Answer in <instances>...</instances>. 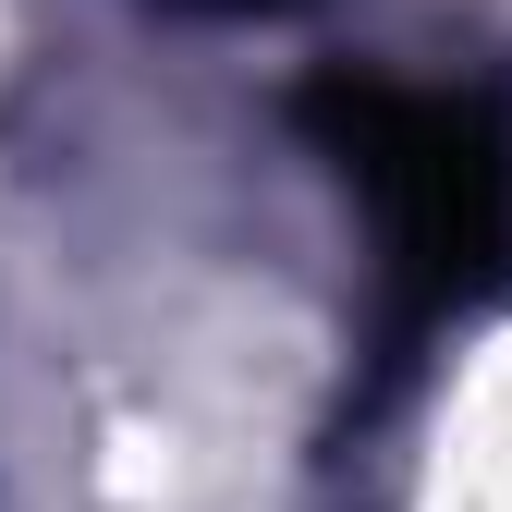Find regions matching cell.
<instances>
[{"instance_id": "obj_1", "label": "cell", "mask_w": 512, "mask_h": 512, "mask_svg": "<svg viewBox=\"0 0 512 512\" xmlns=\"http://www.w3.org/2000/svg\"><path fill=\"white\" fill-rule=\"evenodd\" d=\"M293 122L366 196L403 317H452L512 269V98L500 86H415L378 61H330L293 98Z\"/></svg>"}, {"instance_id": "obj_2", "label": "cell", "mask_w": 512, "mask_h": 512, "mask_svg": "<svg viewBox=\"0 0 512 512\" xmlns=\"http://www.w3.org/2000/svg\"><path fill=\"white\" fill-rule=\"evenodd\" d=\"M196 13H293V0H196Z\"/></svg>"}]
</instances>
